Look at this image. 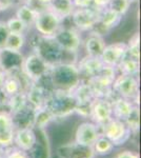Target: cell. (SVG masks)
<instances>
[{"mask_svg": "<svg viewBox=\"0 0 141 158\" xmlns=\"http://www.w3.org/2000/svg\"><path fill=\"white\" fill-rule=\"evenodd\" d=\"M32 49L33 52L37 53L50 65L57 63H74L71 60L72 57L76 59L78 57V55L76 54L64 52L55 41L54 37H43L38 35L35 41L32 43Z\"/></svg>", "mask_w": 141, "mask_h": 158, "instance_id": "6da1fadb", "label": "cell"}, {"mask_svg": "<svg viewBox=\"0 0 141 158\" xmlns=\"http://www.w3.org/2000/svg\"><path fill=\"white\" fill-rule=\"evenodd\" d=\"M48 78L53 90L72 91L81 81L76 63H57L51 65Z\"/></svg>", "mask_w": 141, "mask_h": 158, "instance_id": "7a4b0ae2", "label": "cell"}, {"mask_svg": "<svg viewBox=\"0 0 141 158\" xmlns=\"http://www.w3.org/2000/svg\"><path fill=\"white\" fill-rule=\"evenodd\" d=\"M44 106L51 112L55 119L64 118L75 113L76 101L71 91L52 90Z\"/></svg>", "mask_w": 141, "mask_h": 158, "instance_id": "3957f363", "label": "cell"}, {"mask_svg": "<svg viewBox=\"0 0 141 158\" xmlns=\"http://www.w3.org/2000/svg\"><path fill=\"white\" fill-rule=\"evenodd\" d=\"M63 22L64 20H62L55 13L44 6L38 11V15L33 27L40 36L54 37L57 31L63 25Z\"/></svg>", "mask_w": 141, "mask_h": 158, "instance_id": "277c9868", "label": "cell"}, {"mask_svg": "<svg viewBox=\"0 0 141 158\" xmlns=\"http://www.w3.org/2000/svg\"><path fill=\"white\" fill-rule=\"evenodd\" d=\"M51 65L37 53L33 52L23 58L21 73L31 82H38L48 75Z\"/></svg>", "mask_w": 141, "mask_h": 158, "instance_id": "5b68a950", "label": "cell"}, {"mask_svg": "<svg viewBox=\"0 0 141 158\" xmlns=\"http://www.w3.org/2000/svg\"><path fill=\"white\" fill-rule=\"evenodd\" d=\"M54 39L64 52L78 55L79 50L82 47L81 32L74 27H62L54 35Z\"/></svg>", "mask_w": 141, "mask_h": 158, "instance_id": "8992f818", "label": "cell"}, {"mask_svg": "<svg viewBox=\"0 0 141 158\" xmlns=\"http://www.w3.org/2000/svg\"><path fill=\"white\" fill-rule=\"evenodd\" d=\"M113 92L118 97L132 100L138 106L139 99V80L136 76L118 74L113 82Z\"/></svg>", "mask_w": 141, "mask_h": 158, "instance_id": "52a82bcc", "label": "cell"}, {"mask_svg": "<svg viewBox=\"0 0 141 158\" xmlns=\"http://www.w3.org/2000/svg\"><path fill=\"white\" fill-rule=\"evenodd\" d=\"M100 131L102 136L109 139L114 147L122 146L131 136V131L126 123L115 118H112L106 124L100 127Z\"/></svg>", "mask_w": 141, "mask_h": 158, "instance_id": "ba28073f", "label": "cell"}, {"mask_svg": "<svg viewBox=\"0 0 141 158\" xmlns=\"http://www.w3.org/2000/svg\"><path fill=\"white\" fill-rule=\"evenodd\" d=\"M70 19L79 32H89L96 29L99 20V11L94 7L74 9Z\"/></svg>", "mask_w": 141, "mask_h": 158, "instance_id": "9c48e42d", "label": "cell"}, {"mask_svg": "<svg viewBox=\"0 0 141 158\" xmlns=\"http://www.w3.org/2000/svg\"><path fill=\"white\" fill-rule=\"evenodd\" d=\"M89 117L98 127H102L113 118L112 100L107 98H95L89 108Z\"/></svg>", "mask_w": 141, "mask_h": 158, "instance_id": "30bf717a", "label": "cell"}, {"mask_svg": "<svg viewBox=\"0 0 141 158\" xmlns=\"http://www.w3.org/2000/svg\"><path fill=\"white\" fill-rule=\"evenodd\" d=\"M100 136H101L100 127L95 124L93 121H84L76 129L75 143L81 147L92 148Z\"/></svg>", "mask_w": 141, "mask_h": 158, "instance_id": "8fae6325", "label": "cell"}, {"mask_svg": "<svg viewBox=\"0 0 141 158\" xmlns=\"http://www.w3.org/2000/svg\"><path fill=\"white\" fill-rule=\"evenodd\" d=\"M52 90L53 89L50 85H44L41 80L38 82H32L25 91L27 103L35 110L43 108Z\"/></svg>", "mask_w": 141, "mask_h": 158, "instance_id": "7c38bea8", "label": "cell"}, {"mask_svg": "<svg viewBox=\"0 0 141 158\" xmlns=\"http://www.w3.org/2000/svg\"><path fill=\"white\" fill-rule=\"evenodd\" d=\"M126 56V43L118 41L106 44L100 55V59L104 64L116 68Z\"/></svg>", "mask_w": 141, "mask_h": 158, "instance_id": "4fadbf2b", "label": "cell"}, {"mask_svg": "<svg viewBox=\"0 0 141 158\" xmlns=\"http://www.w3.org/2000/svg\"><path fill=\"white\" fill-rule=\"evenodd\" d=\"M16 127L9 111H0V147L9 149L14 143Z\"/></svg>", "mask_w": 141, "mask_h": 158, "instance_id": "5bb4252c", "label": "cell"}, {"mask_svg": "<svg viewBox=\"0 0 141 158\" xmlns=\"http://www.w3.org/2000/svg\"><path fill=\"white\" fill-rule=\"evenodd\" d=\"M77 69L79 71L81 79H89L96 76L101 69L103 68L104 63L100 59V57H93V56L85 55L81 59L76 62Z\"/></svg>", "mask_w": 141, "mask_h": 158, "instance_id": "9a60e30c", "label": "cell"}, {"mask_svg": "<svg viewBox=\"0 0 141 158\" xmlns=\"http://www.w3.org/2000/svg\"><path fill=\"white\" fill-rule=\"evenodd\" d=\"M23 58L21 52L0 49V68L7 74L19 72Z\"/></svg>", "mask_w": 141, "mask_h": 158, "instance_id": "2e32d148", "label": "cell"}, {"mask_svg": "<svg viewBox=\"0 0 141 158\" xmlns=\"http://www.w3.org/2000/svg\"><path fill=\"white\" fill-rule=\"evenodd\" d=\"M106 45V42L103 35L99 33L97 30L89 31L88 36L82 42V47L85 51V55L93 56V57H100Z\"/></svg>", "mask_w": 141, "mask_h": 158, "instance_id": "e0dca14e", "label": "cell"}, {"mask_svg": "<svg viewBox=\"0 0 141 158\" xmlns=\"http://www.w3.org/2000/svg\"><path fill=\"white\" fill-rule=\"evenodd\" d=\"M14 143L16 148L24 152H31L37 143V135L34 128L16 129L14 136Z\"/></svg>", "mask_w": 141, "mask_h": 158, "instance_id": "ac0fdd59", "label": "cell"}, {"mask_svg": "<svg viewBox=\"0 0 141 158\" xmlns=\"http://www.w3.org/2000/svg\"><path fill=\"white\" fill-rule=\"evenodd\" d=\"M113 104V118L118 119L125 122L130 118L131 115L134 113L137 108V104H135L132 100L125 99L122 97H118L112 101Z\"/></svg>", "mask_w": 141, "mask_h": 158, "instance_id": "d6986e66", "label": "cell"}, {"mask_svg": "<svg viewBox=\"0 0 141 158\" xmlns=\"http://www.w3.org/2000/svg\"><path fill=\"white\" fill-rule=\"evenodd\" d=\"M122 17L123 16H121L117 12L113 11L112 9L107 6L106 9L99 11V20L96 27H101L103 31L109 32L120 24Z\"/></svg>", "mask_w": 141, "mask_h": 158, "instance_id": "ffe728a7", "label": "cell"}, {"mask_svg": "<svg viewBox=\"0 0 141 158\" xmlns=\"http://www.w3.org/2000/svg\"><path fill=\"white\" fill-rule=\"evenodd\" d=\"M45 7H48V10L54 12L62 20H66L70 18L72 12L75 9L72 0H52V2L50 4H48Z\"/></svg>", "mask_w": 141, "mask_h": 158, "instance_id": "44dd1931", "label": "cell"}, {"mask_svg": "<svg viewBox=\"0 0 141 158\" xmlns=\"http://www.w3.org/2000/svg\"><path fill=\"white\" fill-rule=\"evenodd\" d=\"M38 11L39 10L36 9L35 6H32L31 4L23 3L20 4L16 10V14L15 16L19 18L21 21H23L27 27H32L35 23L36 17L38 15Z\"/></svg>", "mask_w": 141, "mask_h": 158, "instance_id": "7402d4cb", "label": "cell"}, {"mask_svg": "<svg viewBox=\"0 0 141 158\" xmlns=\"http://www.w3.org/2000/svg\"><path fill=\"white\" fill-rule=\"evenodd\" d=\"M25 43H27V37H25L24 34L9 32L1 49L15 51V52H21Z\"/></svg>", "mask_w": 141, "mask_h": 158, "instance_id": "603a6c76", "label": "cell"}, {"mask_svg": "<svg viewBox=\"0 0 141 158\" xmlns=\"http://www.w3.org/2000/svg\"><path fill=\"white\" fill-rule=\"evenodd\" d=\"M117 73L127 76H136L137 77L140 71V62L137 59L131 57H125L121 62L116 67Z\"/></svg>", "mask_w": 141, "mask_h": 158, "instance_id": "cb8c5ba5", "label": "cell"}, {"mask_svg": "<svg viewBox=\"0 0 141 158\" xmlns=\"http://www.w3.org/2000/svg\"><path fill=\"white\" fill-rule=\"evenodd\" d=\"M27 106H29V103H27V95H25L24 91L19 92V93L15 94L13 96H10L6 102L7 111L11 114H15L17 112L21 111Z\"/></svg>", "mask_w": 141, "mask_h": 158, "instance_id": "d4e9b609", "label": "cell"}, {"mask_svg": "<svg viewBox=\"0 0 141 158\" xmlns=\"http://www.w3.org/2000/svg\"><path fill=\"white\" fill-rule=\"evenodd\" d=\"M114 148H115L114 144H113L109 139L101 135V136H100L93 144L92 151H93L94 155L106 156V155H110L113 151H114Z\"/></svg>", "mask_w": 141, "mask_h": 158, "instance_id": "484cf974", "label": "cell"}, {"mask_svg": "<svg viewBox=\"0 0 141 158\" xmlns=\"http://www.w3.org/2000/svg\"><path fill=\"white\" fill-rule=\"evenodd\" d=\"M54 116L51 114V112L43 106V108L35 110V116H34V126L33 128L43 129L50 123L51 121L54 120Z\"/></svg>", "mask_w": 141, "mask_h": 158, "instance_id": "4316f807", "label": "cell"}, {"mask_svg": "<svg viewBox=\"0 0 141 158\" xmlns=\"http://www.w3.org/2000/svg\"><path fill=\"white\" fill-rule=\"evenodd\" d=\"M126 55L133 59L139 60L140 58V36L139 33H134L126 42Z\"/></svg>", "mask_w": 141, "mask_h": 158, "instance_id": "83f0119b", "label": "cell"}, {"mask_svg": "<svg viewBox=\"0 0 141 158\" xmlns=\"http://www.w3.org/2000/svg\"><path fill=\"white\" fill-rule=\"evenodd\" d=\"M6 27L7 29V32L22 33V34H24L27 31V29H29L27 25L23 21H21L19 18H17L16 16L11 17L10 19H7L6 21Z\"/></svg>", "mask_w": 141, "mask_h": 158, "instance_id": "f1b7e54d", "label": "cell"}, {"mask_svg": "<svg viewBox=\"0 0 141 158\" xmlns=\"http://www.w3.org/2000/svg\"><path fill=\"white\" fill-rule=\"evenodd\" d=\"M135 0H111L109 3V7L113 11L117 12L121 16H124L129 12L131 6Z\"/></svg>", "mask_w": 141, "mask_h": 158, "instance_id": "f546056e", "label": "cell"}, {"mask_svg": "<svg viewBox=\"0 0 141 158\" xmlns=\"http://www.w3.org/2000/svg\"><path fill=\"white\" fill-rule=\"evenodd\" d=\"M6 158H30V157L27 155V152L22 151V150L18 149V148H15V149H12L11 151H9L6 149Z\"/></svg>", "mask_w": 141, "mask_h": 158, "instance_id": "4dcf8cb0", "label": "cell"}, {"mask_svg": "<svg viewBox=\"0 0 141 158\" xmlns=\"http://www.w3.org/2000/svg\"><path fill=\"white\" fill-rule=\"evenodd\" d=\"M75 9H86L93 7V0H72Z\"/></svg>", "mask_w": 141, "mask_h": 158, "instance_id": "1f68e13d", "label": "cell"}, {"mask_svg": "<svg viewBox=\"0 0 141 158\" xmlns=\"http://www.w3.org/2000/svg\"><path fill=\"white\" fill-rule=\"evenodd\" d=\"M7 29L6 27V22L4 21H0V49L2 48L3 45V42L6 38V35H7Z\"/></svg>", "mask_w": 141, "mask_h": 158, "instance_id": "d6a6232c", "label": "cell"}, {"mask_svg": "<svg viewBox=\"0 0 141 158\" xmlns=\"http://www.w3.org/2000/svg\"><path fill=\"white\" fill-rule=\"evenodd\" d=\"M110 1L111 0H93V7L97 11H101L109 6Z\"/></svg>", "mask_w": 141, "mask_h": 158, "instance_id": "836d02e7", "label": "cell"}, {"mask_svg": "<svg viewBox=\"0 0 141 158\" xmlns=\"http://www.w3.org/2000/svg\"><path fill=\"white\" fill-rule=\"evenodd\" d=\"M116 158H140V156L138 153L130 151V150H125V151L119 153L116 156Z\"/></svg>", "mask_w": 141, "mask_h": 158, "instance_id": "e575fe53", "label": "cell"}, {"mask_svg": "<svg viewBox=\"0 0 141 158\" xmlns=\"http://www.w3.org/2000/svg\"><path fill=\"white\" fill-rule=\"evenodd\" d=\"M7 99H9V96L6 94L2 86H0V106H6Z\"/></svg>", "mask_w": 141, "mask_h": 158, "instance_id": "d590c367", "label": "cell"}, {"mask_svg": "<svg viewBox=\"0 0 141 158\" xmlns=\"http://www.w3.org/2000/svg\"><path fill=\"white\" fill-rule=\"evenodd\" d=\"M6 73L0 68V86L3 85V81H4V79H6Z\"/></svg>", "mask_w": 141, "mask_h": 158, "instance_id": "8d00e7d4", "label": "cell"}, {"mask_svg": "<svg viewBox=\"0 0 141 158\" xmlns=\"http://www.w3.org/2000/svg\"><path fill=\"white\" fill-rule=\"evenodd\" d=\"M36 1H37V3H39L42 7H44V6H47L48 4H50L51 2H52V0H36Z\"/></svg>", "mask_w": 141, "mask_h": 158, "instance_id": "74e56055", "label": "cell"}, {"mask_svg": "<svg viewBox=\"0 0 141 158\" xmlns=\"http://www.w3.org/2000/svg\"><path fill=\"white\" fill-rule=\"evenodd\" d=\"M6 149L0 147V158H6Z\"/></svg>", "mask_w": 141, "mask_h": 158, "instance_id": "f35d334b", "label": "cell"}, {"mask_svg": "<svg viewBox=\"0 0 141 158\" xmlns=\"http://www.w3.org/2000/svg\"><path fill=\"white\" fill-rule=\"evenodd\" d=\"M82 158H94L93 155H91V156H85V157H82Z\"/></svg>", "mask_w": 141, "mask_h": 158, "instance_id": "ab89813d", "label": "cell"}]
</instances>
